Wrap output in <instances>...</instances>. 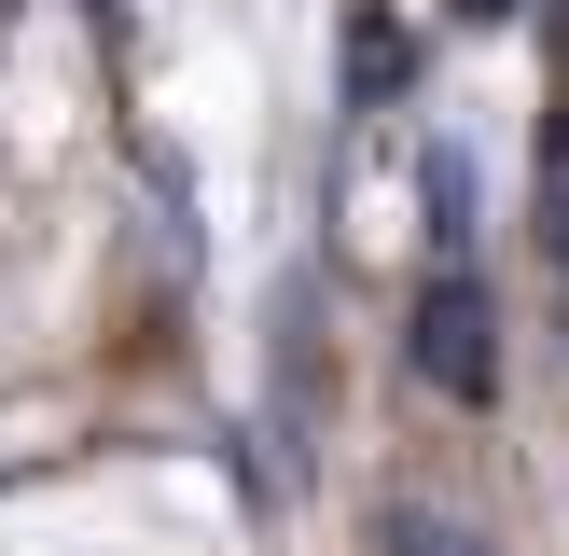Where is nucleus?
Returning <instances> with one entry per match:
<instances>
[{
	"label": "nucleus",
	"instance_id": "1",
	"mask_svg": "<svg viewBox=\"0 0 569 556\" xmlns=\"http://www.w3.org/2000/svg\"><path fill=\"white\" fill-rule=\"evenodd\" d=\"M403 361L445 404H500V320H487V278L472 265H431V292H417V320H403Z\"/></svg>",
	"mask_w": 569,
	"mask_h": 556
},
{
	"label": "nucleus",
	"instance_id": "2",
	"mask_svg": "<svg viewBox=\"0 0 569 556\" xmlns=\"http://www.w3.org/2000/svg\"><path fill=\"white\" fill-rule=\"evenodd\" d=\"M376 556H500V543L472 515H445V500H389V515H376Z\"/></svg>",
	"mask_w": 569,
	"mask_h": 556
},
{
	"label": "nucleus",
	"instance_id": "3",
	"mask_svg": "<svg viewBox=\"0 0 569 556\" xmlns=\"http://www.w3.org/2000/svg\"><path fill=\"white\" fill-rule=\"evenodd\" d=\"M542 250L569 265V126H556V153H542Z\"/></svg>",
	"mask_w": 569,
	"mask_h": 556
},
{
	"label": "nucleus",
	"instance_id": "4",
	"mask_svg": "<svg viewBox=\"0 0 569 556\" xmlns=\"http://www.w3.org/2000/svg\"><path fill=\"white\" fill-rule=\"evenodd\" d=\"M459 14H515V0H459Z\"/></svg>",
	"mask_w": 569,
	"mask_h": 556
}]
</instances>
